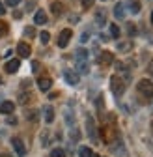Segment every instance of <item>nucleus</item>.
I'll list each match as a JSON object with an SVG mask.
<instances>
[{
    "label": "nucleus",
    "instance_id": "nucleus-29",
    "mask_svg": "<svg viewBox=\"0 0 153 157\" xmlns=\"http://www.w3.org/2000/svg\"><path fill=\"white\" fill-rule=\"evenodd\" d=\"M34 34H35V32H34V28H32V26H28V28H24V36H26V37H32Z\"/></svg>",
    "mask_w": 153,
    "mask_h": 157
},
{
    "label": "nucleus",
    "instance_id": "nucleus-4",
    "mask_svg": "<svg viewBox=\"0 0 153 157\" xmlns=\"http://www.w3.org/2000/svg\"><path fill=\"white\" fill-rule=\"evenodd\" d=\"M71 36H73V32H71L69 28H65V30H62V32H60V36H58V47H60V49L67 47V43H69Z\"/></svg>",
    "mask_w": 153,
    "mask_h": 157
},
{
    "label": "nucleus",
    "instance_id": "nucleus-24",
    "mask_svg": "<svg viewBox=\"0 0 153 157\" xmlns=\"http://www.w3.org/2000/svg\"><path fill=\"white\" fill-rule=\"evenodd\" d=\"M39 39H41V43H49L50 34H49V32H41V34H39Z\"/></svg>",
    "mask_w": 153,
    "mask_h": 157
},
{
    "label": "nucleus",
    "instance_id": "nucleus-22",
    "mask_svg": "<svg viewBox=\"0 0 153 157\" xmlns=\"http://www.w3.org/2000/svg\"><path fill=\"white\" fill-rule=\"evenodd\" d=\"M50 157H65V151H64L62 148H54V150L50 151Z\"/></svg>",
    "mask_w": 153,
    "mask_h": 157
},
{
    "label": "nucleus",
    "instance_id": "nucleus-26",
    "mask_svg": "<svg viewBox=\"0 0 153 157\" xmlns=\"http://www.w3.org/2000/svg\"><path fill=\"white\" fill-rule=\"evenodd\" d=\"M80 2H82V8H84V10H90V8L93 6L95 0H80Z\"/></svg>",
    "mask_w": 153,
    "mask_h": 157
},
{
    "label": "nucleus",
    "instance_id": "nucleus-30",
    "mask_svg": "<svg viewBox=\"0 0 153 157\" xmlns=\"http://www.w3.org/2000/svg\"><path fill=\"white\" fill-rule=\"evenodd\" d=\"M79 136H80L79 131H76V129H71V139H73V140H79Z\"/></svg>",
    "mask_w": 153,
    "mask_h": 157
},
{
    "label": "nucleus",
    "instance_id": "nucleus-37",
    "mask_svg": "<svg viewBox=\"0 0 153 157\" xmlns=\"http://www.w3.org/2000/svg\"><path fill=\"white\" fill-rule=\"evenodd\" d=\"M151 25H153V11H151Z\"/></svg>",
    "mask_w": 153,
    "mask_h": 157
},
{
    "label": "nucleus",
    "instance_id": "nucleus-17",
    "mask_svg": "<svg viewBox=\"0 0 153 157\" xmlns=\"http://www.w3.org/2000/svg\"><path fill=\"white\" fill-rule=\"evenodd\" d=\"M50 10H52V13H54V15H62V11H64V4L54 2V4L50 6Z\"/></svg>",
    "mask_w": 153,
    "mask_h": 157
},
{
    "label": "nucleus",
    "instance_id": "nucleus-35",
    "mask_svg": "<svg viewBox=\"0 0 153 157\" xmlns=\"http://www.w3.org/2000/svg\"><path fill=\"white\" fill-rule=\"evenodd\" d=\"M6 13V10H4V6H2V2H0V15H4Z\"/></svg>",
    "mask_w": 153,
    "mask_h": 157
},
{
    "label": "nucleus",
    "instance_id": "nucleus-11",
    "mask_svg": "<svg viewBox=\"0 0 153 157\" xmlns=\"http://www.w3.org/2000/svg\"><path fill=\"white\" fill-rule=\"evenodd\" d=\"M34 23L35 25H45L47 23V13L43 10H37V13L34 15Z\"/></svg>",
    "mask_w": 153,
    "mask_h": 157
},
{
    "label": "nucleus",
    "instance_id": "nucleus-21",
    "mask_svg": "<svg viewBox=\"0 0 153 157\" xmlns=\"http://www.w3.org/2000/svg\"><path fill=\"white\" fill-rule=\"evenodd\" d=\"M79 155H80V157H93V151H91L90 148H80V150H79Z\"/></svg>",
    "mask_w": 153,
    "mask_h": 157
},
{
    "label": "nucleus",
    "instance_id": "nucleus-8",
    "mask_svg": "<svg viewBox=\"0 0 153 157\" xmlns=\"http://www.w3.org/2000/svg\"><path fill=\"white\" fill-rule=\"evenodd\" d=\"M17 52L21 54L23 58H28V56H30V52H32V49H30V45H28V43H23V41H21V43L17 45Z\"/></svg>",
    "mask_w": 153,
    "mask_h": 157
},
{
    "label": "nucleus",
    "instance_id": "nucleus-5",
    "mask_svg": "<svg viewBox=\"0 0 153 157\" xmlns=\"http://www.w3.org/2000/svg\"><path fill=\"white\" fill-rule=\"evenodd\" d=\"M112 60H114V54H112L110 51H103V52L97 56V64H101V66H110Z\"/></svg>",
    "mask_w": 153,
    "mask_h": 157
},
{
    "label": "nucleus",
    "instance_id": "nucleus-25",
    "mask_svg": "<svg viewBox=\"0 0 153 157\" xmlns=\"http://www.w3.org/2000/svg\"><path fill=\"white\" fill-rule=\"evenodd\" d=\"M6 34H8V25H6L4 21H0V37L6 36Z\"/></svg>",
    "mask_w": 153,
    "mask_h": 157
},
{
    "label": "nucleus",
    "instance_id": "nucleus-36",
    "mask_svg": "<svg viewBox=\"0 0 153 157\" xmlns=\"http://www.w3.org/2000/svg\"><path fill=\"white\" fill-rule=\"evenodd\" d=\"M0 157H11L9 153H0Z\"/></svg>",
    "mask_w": 153,
    "mask_h": 157
},
{
    "label": "nucleus",
    "instance_id": "nucleus-10",
    "mask_svg": "<svg viewBox=\"0 0 153 157\" xmlns=\"http://www.w3.org/2000/svg\"><path fill=\"white\" fill-rule=\"evenodd\" d=\"M15 110V105L11 101H4V103H0V114H11Z\"/></svg>",
    "mask_w": 153,
    "mask_h": 157
},
{
    "label": "nucleus",
    "instance_id": "nucleus-9",
    "mask_svg": "<svg viewBox=\"0 0 153 157\" xmlns=\"http://www.w3.org/2000/svg\"><path fill=\"white\" fill-rule=\"evenodd\" d=\"M50 86H52V81H50L49 77H43V78H39V81H37V88H39L41 92L50 90Z\"/></svg>",
    "mask_w": 153,
    "mask_h": 157
},
{
    "label": "nucleus",
    "instance_id": "nucleus-1",
    "mask_svg": "<svg viewBox=\"0 0 153 157\" xmlns=\"http://www.w3.org/2000/svg\"><path fill=\"white\" fill-rule=\"evenodd\" d=\"M110 90H112V94L116 95V97H121V95H123V92H125V82L121 81L120 77L114 75V77L110 78Z\"/></svg>",
    "mask_w": 153,
    "mask_h": 157
},
{
    "label": "nucleus",
    "instance_id": "nucleus-15",
    "mask_svg": "<svg viewBox=\"0 0 153 157\" xmlns=\"http://www.w3.org/2000/svg\"><path fill=\"white\" fill-rule=\"evenodd\" d=\"M19 66H21V62H19V60H9V62L6 64V71H8V73H15V71L19 69Z\"/></svg>",
    "mask_w": 153,
    "mask_h": 157
},
{
    "label": "nucleus",
    "instance_id": "nucleus-7",
    "mask_svg": "<svg viewBox=\"0 0 153 157\" xmlns=\"http://www.w3.org/2000/svg\"><path fill=\"white\" fill-rule=\"evenodd\" d=\"M86 129H88L90 139L95 142V140H97V133H95V124H93V118H91V116H88V118H86Z\"/></svg>",
    "mask_w": 153,
    "mask_h": 157
},
{
    "label": "nucleus",
    "instance_id": "nucleus-34",
    "mask_svg": "<svg viewBox=\"0 0 153 157\" xmlns=\"http://www.w3.org/2000/svg\"><path fill=\"white\" fill-rule=\"evenodd\" d=\"M69 19H71V23H76V21H79V17H76V15H71Z\"/></svg>",
    "mask_w": 153,
    "mask_h": 157
},
{
    "label": "nucleus",
    "instance_id": "nucleus-14",
    "mask_svg": "<svg viewBox=\"0 0 153 157\" xmlns=\"http://www.w3.org/2000/svg\"><path fill=\"white\" fill-rule=\"evenodd\" d=\"M76 69H79V73L82 75H88V60H76Z\"/></svg>",
    "mask_w": 153,
    "mask_h": 157
},
{
    "label": "nucleus",
    "instance_id": "nucleus-31",
    "mask_svg": "<svg viewBox=\"0 0 153 157\" xmlns=\"http://www.w3.org/2000/svg\"><path fill=\"white\" fill-rule=\"evenodd\" d=\"M88 39H90V32H84V34L80 36V41H82V43H86Z\"/></svg>",
    "mask_w": 153,
    "mask_h": 157
},
{
    "label": "nucleus",
    "instance_id": "nucleus-39",
    "mask_svg": "<svg viewBox=\"0 0 153 157\" xmlns=\"http://www.w3.org/2000/svg\"><path fill=\"white\" fill-rule=\"evenodd\" d=\"M93 157H101V155H93Z\"/></svg>",
    "mask_w": 153,
    "mask_h": 157
},
{
    "label": "nucleus",
    "instance_id": "nucleus-23",
    "mask_svg": "<svg viewBox=\"0 0 153 157\" xmlns=\"http://www.w3.org/2000/svg\"><path fill=\"white\" fill-rule=\"evenodd\" d=\"M110 36L112 37H120V28L116 25H110Z\"/></svg>",
    "mask_w": 153,
    "mask_h": 157
},
{
    "label": "nucleus",
    "instance_id": "nucleus-28",
    "mask_svg": "<svg viewBox=\"0 0 153 157\" xmlns=\"http://www.w3.org/2000/svg\"><path fill=\"white\" fill-rule=\"evenodd\" d=\"M41 146H49V135H47V131L41 135Z\"/></svg>",
    "mask_w": 153,
    "mask_h": 157
},
{
    "label": "nucleus",
    "instance_id": "nucleus-18",
    "mask_svg": "<svg viewBox=\"0 0 153 157\" xmlns=\"http://www.w3.org/2000/svg\"><path fill=\"white\" fill-rule=\"evenodd\" d=\"M75 56H76V60H88V51L86 49H76Z\"/></svg>",
    "mask_w": 153,
    "mask_h": 157
},
{
    "label": "nucleus",
    "instance_id": "nucleus-3",
    "mask_svg": "<svg viewBox=\"0 0 153 157\" xmlns=\"http://www.w3.org/2000/svg\"><path fill=\"white\" fill-rule=\"evenodd\" d=\"M64 78H65V82L71 84V86H76V84H79V81H80V78H79V73H75L73 69H65V71H64Z\"/></svg>",
    "mask_w": 153,
    "mask_h": 157
},
{
    "label": "nucleus",
    "instance_id": "nucleus-13",
    "mask_svg": "<svg viewBox=\"0 0 153 157\" xmlns=\"http://www.w3.org/2000/svg\"><path fill=\"white\" fill-rule=\"evenodd\" d=\"M95 23H97V26L106 25V13H105V10H99L97 11V15H95Z\"/></svg>",
    "mask_w": 153,
    "mask_h": 157
},
{
    "label": "nucleus",
    "instance_id": "nucleus-19",
    "mask_svg": "<svg viewBox=\"0 0 153 157\" xmlns=\"http://www.w3.org/2000/svg\"><path fill=\"white\" fill-rule=\"evenodd\" d=\"M131 49H132V43H131V41L118 43V51H121V52H127V51H131Z\"/></svg>",
    "mask_w": 153,
    "mask_h": 157
},
{
    "label": "nucleus",
    "instance_id": "nucleus-38",
    "mask_svg": "<svg viewBox=\"0 0 153 157\" xmlns=\"http://www.w3.org/2000/svg\"><path fill=\"white\" fill-rule=\"evenodd\" d=\"M151 131H153V120H151Z\"/></svg>",
    "mask_w": 153,
    "mask_h": 157
},
{
    "label": "nucleus",
    "instance_id": "nucleus-6",
    "mask_svg": "<svg viewBox=\"0 0 153 157\" xmlns=\"http://www.w3.org/2000/svg\"><path fill=\"white\" fill-rule=\"evenodd\" d=\"M11 144H13V148H15V151H17L19 157H23V155L26 153V148H24L23 140L19 139V136H13V139H11Z\"/></svg>",
    "mask_w": 153,
    "mask_h": 157
},
{
    "label": "nucleus",
    "instance_id": "nucleus-27",
    "mask_svg": "<svg viewBox=\"0 0 153 157\" xmlns=\"http://www.w3.org/2000/svg\"><path fill=\"white\" fill-rule=\"evenodd\" d=\"M127 32H129V36H135L136 34V28H135V25H132V23L127 25Z\"/></svg>",
    "mask_w": 153,
    "mask_h": 157
},
{
    "label": "nucleus",
    "instance_id": "nucleus-2",
    "mask_svg": "<svg viewBox=\"0 0 153 157\" xmlns=\"http://www.w3.org/2000/svg\"><path fill=\"white\" fill-rule=\"evenodd\" d=\"M136 88H138V92L146 97V99H151L153 97V82L147 81V78H142V81L136 84Z\"/></svg>",
    "mask_w": 153,
    "mask_h": 157
},
{
    "label": "nucleus",
    "instance_id": "nucleus-12",
    "mask_svg": "<svg viewBox=\"0 0 153 157\" xmlns=\"http://www.w3.org/2000/svg\"><path fill=\"white\" fill-rule=\"evenodd\" d=\"M43 114H45V122H47V124H52V122H54V109H52L50 105H47V107L43 109Z\"/></svg>",
    "mask_w": 153,
    "mask_h": 157
},
{
    "label": "nucleus",
    "instance_id": "nucleus-16",
    "mask_svg": "<svg viewBox=\"0 0 153 157\" xmlns=\"http://www.w3.org/2000/svg\"><path fill=\"white\" fill-rule=\"evenodd\" d=\"M123 4H116V8H114V15H116L118 19H123L125 17V11H123Z\"/></svg>",
    "mask_w": 153,
    "mask_h": 157
},
{
    "label": "nucleus",
    "instance_id": "nucleus-33",
    "mask_svg": "<svg viewBox=\"0 0 153 157\" xmlns=\"http://www.w3.org/2000/svg\"><path fill=\"white\" fill-rule=\"evenodd\" d=\"M147 71H149V75H151V77H153V60H151V62H149V66H147Z\"/></svg>",
    "mask_w": 153,
    "mask_h": 157
},
{
    "label": "nucleus",
    "instance_id": "nucleus-20",
    "mask_svg": "<svg viewBox=\"0 0 153 157\" xmlns=\"http://www.w3.org/2000/svg\"><path fill=\"white\" fill-rule=\"evenodd\" d=\"M129 8H131V11H132V13H138V11H140V4H138V0H131V2H129Z\"/></svg>",
    "mask_w": 153,
    "mask_h": 157
},
{
    "label": "nucleus",
    "instance_id": "nucleus-32",
    "mask_svg": "<svg viewBox=\"0 0 153 157\" xmlns=\"http://www.w3.org/2000/svg\"><path fill=\"white\" fill-rule=\"evenodd\" d=\"M19 2H21V0H6V4H8V6H17Z\"/></svg>",
    "mask_w": 153,
    "mask_h": 157
},
{
    "label": "nucleus",
    "instance_id": "nucleus-40",
    "mask_svg": "<svg viewBox=\"0 0 153 157\" xmlns=\"http://www.w3.org/2000/svg\"><path fill=\"white\" fill-rule=\"evenodd\" d=\"M0 84H2V78H0Z\"/></svg>",
    "mask_w": 153,
    "mask_h": 157
}]
</instances>
